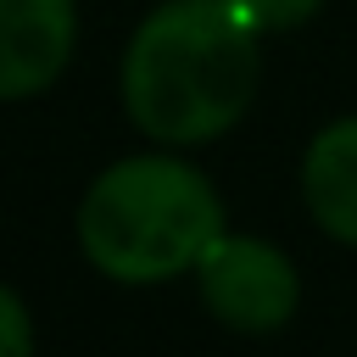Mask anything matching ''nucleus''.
Instances as JSON below:
<instances>
[{
	"mask_svg": "<svg viewBox=\"0 0 357 357\" xmlns=\"http://www.w3.org/2000/svg\"><path fill=\"white\" fill-rule=\"evenodd\" d=\"M257 67V28L234 0H167L123 56V106L151 139L201 145L240 123Z\"/></svg>",
	"mask_w": 357,
	"mask_h": 357,
	"instance_id": "obj_1",
	"label": "nucleus"
},
{
	"mask_svg": "<svg viewBox=\"0 0 357 357\" xmlns=\"http://www.w3.org/2000/svg\"><path fill=\"white\" fill-rule=\"evenodd\" d=\"M223 234L218 190L173 156H134L106 167L78 206L84 257L123 284H156L178 268H195L201 251Z\"/></svg>",
	"mask_w": 357,
	"mask_h": 357,
	"instance_id": "obj_2",
	"label": "nucleus"
},
{
	"mask_svg": "<svg viewBox=\"0 0 357 357\" xmlns=\"http://www.w3.org/2000/svg\"><path fill=\"white\" fill-rule=\"evenodd\" d=\"M201 296L206 307L229 324V329H251V335H268L279 324H290L296 312V268L284 262V251L262 245V240H240V234H218L201 262Z\"/></svg>",
	"mask_w": 357,
	"mask_h": 357,
	"instance_id": "obj_3",
	"label": "nucleus"
},
{
	"mask_svg": "<svg viewBox=\"0 0 357 357\" xmlns=\"http://www.w3.org/2000/svg\"><path fill=\"white\" fill-rule=\"evenodd\" d=\"M73 50V0H0V100L39 95Z\"/></svg>",
	"mask_w": 357,
	"mask_h": 357,
	"instance_id": "obj_4",
	"label": "nucleus"
},
{
	"mask_svg": "<svg viewBox=\"0 0 357 357\" xmlns=\"http://www.w3.org/2000/svg\"><path fill=\"white\" fill-rule=\"evenodd\" d=\"M301 184H307L312 218H318L335 240L357 245V117L329 123V128L312 139L307 167H301Z\"/></svg>",
	"mask_w": 357,
	"mask_h": 357,
	"instance_id": "obj_5",
	"label": "nucleus"
},
{
	"mask_svg": "<svg viewBox=\"0 0 357 357\" xmlns=\"http://www.w3.org/2000/svg\"><path fill=\"white\" fill-rule=\"evenodd\" d=\"M240 6V17L251 22V28H296V22H307L324 0H234Z\"/></svg>",
	"mask_w": 357,
	"mask_h": 357,
	"instance_id": "obj_6",
	"label": "nucleus"
},
{
	"mask_svg": "<svg viewBox=\"0 0 357 357\" xmlns=\"http://www.w3.org/2000/svg\"><path fill=\"white\" fill-rule=\"evenodd\" d=\"M33 351V329H28V312L22 301L0 284V357H28Z\"/></svg>",
	"mask_w": 357,
	"mask_h": 357,
	"instance_id": "obj_7",
	"label": "nucleus"
}]
</instances>
